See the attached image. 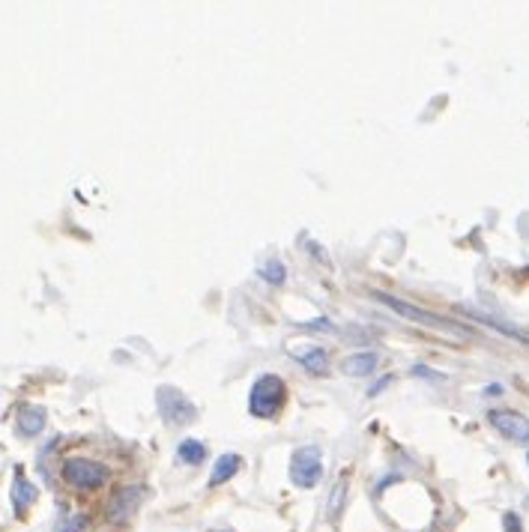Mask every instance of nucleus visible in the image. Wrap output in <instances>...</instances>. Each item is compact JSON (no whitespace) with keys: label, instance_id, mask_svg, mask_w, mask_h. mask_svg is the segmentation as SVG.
Wrapping results in <instances>:
<instances>
[{"label":"nucleus","instance_id":"obj_12","mask_svg":"<svg viewBox=\"0 0 529 532\" xmlns=\"http://www.w3.org/2000/svg\"><path fill=\"white\" fill-rule=\"evenodd\" d=\"M347 485H350L347 476H341V479L335 482L332 497H329V503H326V518H329V521H335V518L344 512V503H347Z\"/></svg>","mask_w":529,"mask_h":532},{"label":"nucleus","instance_id":"obj_10","mask_svg":"<svg viewBox=\"0 0 529 532\" xmlns=\"http://www.w3.org/2000/svg\"><path fill=\"white\" fill-rule=\"evenodd\" d=\"M42 428H45V410H42V407H36V404L18 407V431H21V434L33 437V434H39Z\"/></svg>","mask_w":529,"mask_h":532},{"label":"nucleus","instance_id":"obj_16","mask_svg":"<svg viewBox=\"0 0 529 532\" xmlns=\"http://www.w3.org/2000/svg\"><path fill=\"white\" fill-rule=\"evenodd\" d=\"M503 527H506V532H524V524H521V518L515 512L503 515Z\"/></svg>","mask_w":529,"mask_h":532},{"label":"nucleus","instance_id":"obj_13","mask_svg":"<svg viewBox=\"0 0 529 532\" xmlns=\"http://www.w3.org/2000/svg\"><path fill=\"white\" fill-rule=\"evenodd\" d=\"M33 497H36V488H33L24 476H18V479H15V494H12L15 509H18V512H24V509L33 503Z\"/></svg>","mask_w":529,"mask_h":532},{"label":"nucleus","instance_id":"obj_4","mask_svg":"<svg viewBox=\"0 0 529 532\" xmlns=\"http://www.w3.org/2000/svg\"><path fill=\"white\" fill-rule=\"evenodd\" d=\"M156 401H159V413H162V419H168V425H189L198 419L195 404L174 386H162L156 392Z\"/></svg>","mask_w":529,"mask_h":532},{"label":"nucleus","instance_id":"obj_6","mask_svg":"<svg viewBox=\"0 0 529 532\" xmlns=\"http://www.w3.org/2000/svg\"><path fill=\"white\" fill-rule=\"evenodd\" d=\"M141 500H144V488H141V485H129V488H120V491L111 497V503H108V521H114V524H123V521H129V518L138 512Z\"/></svg>","mask_w":529,"mask_h":532},{"label":"nucleus","instance_id":"obj_8","mask_svg":"<svg viewBox=\"0 0 529 532\" xmlns=\"http://www.w3.org/2000/svg\"><path fill=\"white\" fill-rule=\"evenodd\" d=\"M290 356H293L308 374H314V377H323V374L329 371V353H326L323 347H314V344H308L305 350L290 347Z\"/></svg>","mask_w":529,"mask_h":532},{"label":"nucleus","instance_id":"obj_5","mask_svg":"<svg viewBox=\"0 0 529 532\" xmlns=\"http://www.w3.org/2000/svg\"><path fill=\"white\" fill-rule=\"evenodd\" d=\"M323 476V464H320V449L308 446V449H296L290 458V479L299 488H314Z\"/></svg>","mask_w":529,"mask_h":532},{"label":"nucleus","instance_id":"obj_2","mask_svg":"<svg viewBox=\"0 0 529 532\" xmlns=\"http://www.w3.org/2000/svg\"><path fill=\"white\" fill-rule=\"evenodd\" d=\"M284 398H287L284 380H278L275 374H264V377H258L255 386H252L249 410H252V416H258V419H272V416H278V410L284 407Z\"/></svg>","mask_w":529,"mask_h":532},{"label":"nucleus","instance_id":"obj_3","mask_svg":"<svg viewBox=\"0 0 529 532\" xmlns=\"http://www.w3.org/2000/svg\"><path fill=\"white\" fill-rule=\"evenodd\" d=\"M63 482L78 491H96L108 482V470L87 458H66L63 461Z\"/></svg>","mask_w":529,"mask_h":532},{"label":"nucleus","instance_id":"obj_11","mask_svg":"<svg viewBox=\"0 0 529 532\" xmlns=\"http://www.w3.org/2000/svg\"><path fill=\"white\" fill-rule=\"evenodd\" d=\"M240 464H243V458L240 455H222L219 461H216V467H213V476H210V488H219V485H225L228 479H234V473L240 470Z\"/></svg>","mask_w":529,"mask_h":532},{"label":"nucleus","instance_id":"obj_9","mask_svg":"<svg viewBox=\"0 0 529 532\" xmlns=\"http://www.w3.org/2000/svg\"><path fill=\"white\" fill-rule=\"evenodd\" d=\"M377 365H380L377 353H353L341 362V371L350 374V377H368V374L377 371Z\"/></svg>","mask_w":529,"mask_h":532},{"label":"nucleus","instance_id":"obj_7","mask_svg":"<svg viewBox=\"0 0 529 532\" xmlns=\"http://www.w3.org/2000/svg\"><path fill=\"white\" fill-rule=\"evenodd\" d=\"M491 425L512 443H529V419L515 413V410H494L491 416Z\"/></svg>","mask_w":529,"mask_h":532},{"label":"nucleus","instance_id":"obj_1","mask_svg":"<svg viewBox=\"0 0 529 532\" xmlns=\"http://www.w3.org/2000/svg\"><path fill=\"white\" fill-rule=\"evenodd\" d=\"M374 299H377L380 305L392 308L395 314H401V317H407V320H416V323H422V326L443 329V332H455V335H470L467 326H461V323H455V320H446V317H440V314H434V311L416 308V305H410V302H401V299H395V296H389V293H383V290H374Z\"/></svg>","mask_w":529,"mask_h":532},{"label":"nucleus","instance_id":"obj_14","mask_svg":"<svg viewBox=\"0 0 529 532\" xmlns=\"http://www.w3.org/2000/svg\"><path fill=\"white\" fill-rule=\"evenodd\" d=\"M180 458L195 467V464H201V461L207 458V449H204V443H198V440H183V443H180Z\"/></svg>","mask_w":529,"mask_h":532},{"label":"nucleus","instance_id":"obj_17","mask_svg":"<svg viewBox=\"0 0 529 532\" xmlns=\"http://www.w3.org/2000/svg\"><path fill=\"white\" fill-rule=\"evenodd\" d=\"M84 524H87V518H72V521H63L54 532H78L84 530Z\"/></svg>","mask_w":529,"mask_h":532},{"label":"nucleus","instance_id":"obj_15","mask_svg":"<svg viewBox=\"0 0 529 532\" xmlns=\"http://www.w3.org/2000/svg\"><path fill=\"white\" fill-rule=\"evenodd\" d=\"M261 275H264L266 281H272V284H278V281H284V266L278 264V261H272L269 266L261 269Z\"/></svg>","mask_w":529,"mask_h":532}]
</instances>
